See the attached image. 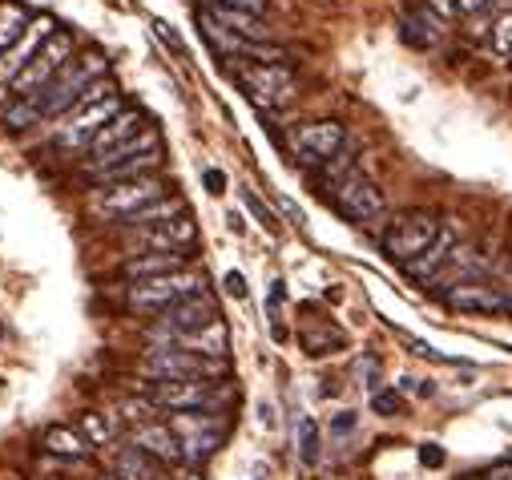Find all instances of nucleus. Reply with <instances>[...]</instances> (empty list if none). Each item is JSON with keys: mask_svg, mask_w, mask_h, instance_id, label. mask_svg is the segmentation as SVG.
Listing matches in <instances>:
<instances>
[{"mask_svg": "<svg viewBox=\"0 0 512 480\" xmlns=\"http://www.w3.org/2000/svg\"><path fill=\"white\" fill-rule=\"evenodd\" d=\"M162 162H166V150H158V154H142V158H125V162H117V166H109V170L89 174L85 182H89V186H109V182L146 178V174H158V170H162Z\"/></svg>", "mask_w": 512, "mask_h": 480, "instance_id": "a878e982", "label": "nucleus"}, {"mask_svg": "<svg viewBox=\"0 0 512 480\" xmlns=\"http://www.w3.org/2000/svg\"><path fill=\"white\" fill-rule=\"evenodd\" d=\"M504 311L512 315V291H504Z\"/></svg>", "mask_w": 512, "mask_h": 480, "instance_id": "49530a36", "label": "nucleus"}, {"mask_svg": "<svg viewBox=\"0 0 512 480\" xmlns=\"http://www.w3.org/2000/svg\"><path fill=\"white\" fill-rule=\"evenodd\" d=\"M404 41L416 45V49H432L440 41V17L428 13V9H416L404 17Z\"/></svg>", "mask_w": 512, "mask_h": 480, "instance_id": "c756f323", "label": "nucleus"}, {"mask_svg": "<svg viewBox=\"0 0 512 480\" xmlns=\"http://www.w3.org/2000/svg\"><path fill=\"white\" fill-rule=\"evenodd\" d=\"M158 150H162V130L150 126V130H142L138 138H130L125 146H117V150H109V154H101V158H85L81 174L89 178V174L109 170V166H117V162H125V158H142V154H158Z\"/></svg>", "mask_w": 512, "mask_h": 480, "instance_id": "4be33fe9", "label": "nucleus"}, {"mask_svg": "<svg viewBox=\"0 0 512 480\" xmlns=\"http://www.w3.org/2000/svg\"><path fill=\"white\" fill-rule=\"evenodd\" d=\"M218 319H222L218 299H214L210 291H202V295H190V299L166 307L162 315H154V323L146 327V339H150V347H166V343H174L178 335L202 331V327H210V323H218Z\"/></svg>", "mask_w": 512, "mask_h": 480, "instance_id": "9d476101", "label": "nucleus"}, {"mask_svg": "<svg viewBox=\"0 0 512 480\" xmlns=\"http://www.w3.org/2000/svg\"><path fill=\"white\" fill-rule=\"evenodd\" d=\"M327 202L335 206L339 218H347L351 226H371L388 214V194L379 190L375 178H367L359 166L347 170L335 186H327Z\"/></svg>", "mask_w": 512, "mask_h": 480, "instance_id": "6e6552de", "label": "nucleus"}, {"mask_svg": "<svg viewBox=\"0 0 512 480\" xmlns=\"http://www.w3.org/2000/svg\"><path fill=\"white\" fill-rule=\"evenodd\" d=\"M484 480H512V460H500V464H492V468L484 472Z\"/></svg>", "mask_w": 512, "mask_h": 480, "instance_id": "a19ab883", "label": "nucleus"}, {"mask_svg": "<svg viewBox=\"0 0 512 480\" xmlns=\"http://www.w3.org/2000/svg\"><path fill=\"white\" fill-rule=\"evenodd\" d=\"M331 432H335V436H347V432H355V412H339V416L331 420Z\"/></svg>", "mask_w": 512, "mask_h": 480, "instance_id": "58836bf2", "label": "nucleus"}, {"mask_svg": "<svg viewBox=\"0 0 512 480\" xmlns=\"http://www.w3.org/2000/svg\"><path fill=\"white\" fill-rule=\"evenodd\" d=\"M452 5H456V13H480L488 0H452Z\"/></svg>", "mask_w": 512, "mask_h": 480, "instance_id": "c03bdc74", "label": "nucleus"}, {"mask_svg": "<svg viewBox=\"0 0 512 480\" xmlns=\"http://www.w3.org/2000/svg\"><path fill=\"white\" fill-rule=\"evenodd\" d=\"M222 29H230L238 41H271V29L263 17H254V13H242V9H226V5H202Z\"/></svg>", "mask_w": 512, "mask_h": 480, "instance_id": "b1692460", "label": "nucleus"}, {"mask_svg": "<svg viewBox=\"0 0 512 480\" xmlns=\"http://www.w3.org/2000/svg\"><path fill=\"white\" fill-rule=\"evenodd\" d=\"M190 267V255H170V251H130L121 259V279L125 283H138V279H154V275H170Z\"/></svg>", "mask_w": 512, "mask_h": 480, "instance_id": "6ab92c4d", "label": "nucleus"}, {"mask_svg": "<svg viewBox=\"0 0 512 480\" xmlns=\"http://www.w3.org/2000/svg\"><path fill=\"white\" fill-rule=\"evenodd\" d=\"M125 109V97L117 89V81H97L65 117L61 126H53V150L61 154H77V150H89V142L113 122V117Z\"/></svg>", "mask_w": 512, "mask_h": 480, "instance_id": "f257e3e1", "label": "nucleus"}, {"mask_svg": "<svg viewBox=\"0 0 512 480\" xmlns=\"http://www.w3.org/2000/svg\"><path fill=\"white\" fill-rule=\"evenodd\" d=\"M206 5H226V9L254 13V17H263V13H267V0H206Z\"/></svg>", "mask_w": 512, "mask_h": 480, "instance_id": "c9c22d12", "label": "nucleus"}, {"mask_svg": "<svg viewBox=\"0 0 512 480\" xmlns=\"http://www.w3.org/2000/svg\"><path fill=\"white\" fill-rule=\"evenodd\" d=\"M291 150H295L299 162L319 170L323 162H331L335 154L347 150V126L335 122V117H315V122H303V126L291 130Z\"/></svg>", "mask_w": 512, "mask_h": 480, "instance_id": "4468645a", "label": "nucleus"}, {"mask_svg": "<svg viewBox=\"0 0 512 480\" xmlns=\"http://www.w3.org/2000/svg\"><path fill=\"white\" fill-rule=\"evenodd\" d=\"M222 287H226V295H234V299H246V279H242L238 271H226Z\"/></svg>", "mask_w": 512, "mask_h": 480, "instance_id": "4c0bfd02", "label": "nucleus"}, {"mask_svg": "<svg viewBox=\"0 0 512 480\" xmlns=\"http://www.w3.org/2000/svg\"><path fill=\"white\" fill-rule=\"evenodd\" d=\"M238 89L259 105V109H279L287 101L299 97V73L291 65H263V61H250V65H238L234 73Z\"/></svg>", "mask_w": 512, "mask_h": 480, "instance_id": "9b49d317", "label": "nucleus"}, {"mask_svg": "<svg viewBox=\"0 0 512 480\" xmlns=\"http://www.w3.org/2000/svg\"><path fill=\"white\" fill-rule=\"evenodd\" d=\"M174 480H206V472H202V468H194V464H178Z\"/></svg>", "mask_w": 512, "mask_h": 480, "instance_id": "37998d69", "label": "nucleus"}, {"mask_svg": "<svg viewBox=\"0 0 512 480\" xmlns=\"http://www.w3.org/2000/svg\"><path fill=\"white\" fill-rule=\"evenodd\" d=\"M138 368L146 380H230V359H210L182 347H150Z\"/></svg>", "mask_w": 512, "mask_h": 480, "instance_id": "1a4fd4ad", "label": "nucleus"}, {"mask_svg": "<svg viewBox=\"0 0 512 480\" xmlns=\"http://www.w3.org/2000/svg\"><path fill=\"white\" fill-rule=\"evenodd\" d=\"M41 122H49V117H45V101H41V89H37V93H25V97H13V101L5 105V113H0V126L13 130V134L33 130V126H41Z\"/></svg>", "mask_w": 512, "mask_h": 480, "instance_id": "bb28decb", "label": "nucleus"}, {"mask_svg": "<svg viewBox=\"0 0 512 480\" xmlns=\"http://www.w3.org/2000/svg\"><path fill=\"white\" fill-rule=\"evenodd\" d=\"M37 444L49 452V456H57V460H89V452H93V444L85 440V432L77 428V424H45L41 428V436H37Z\"/></svg>", "mask_w": 512, "mask_h": 480, "instance_id": "aec40b11", "label": "nucleus"}, {"mask_svg": "<svg viewBox=\"0 0 512 480\" xmlns=\"http://www.w3.org/2000/svg\"><path fill=\"white\" fill-rule=\"evenodd\" d=\"M242 198H246V206H250V210H254V214H259V218H263V222H271V214H267V206H263V202H259V198H254V194H250V190H246V194H242Z\"/></svg>", "mask_w": 512, "mask_h": 480, "instance_id": "a18cd8bd", "label": "nucleus"}, {"mask_svg": "<svg viewBox=\"0 0 512 480\" xmlns=\"http://www.w3.org/2000/svg\"><path fill=\"white\" fill-rule=\"evenodd\" d=\"M440 230H444V222H440L436 210H428V206L400 210L388 226H383V234H379V251H383V259H392V263L408 267L412 259H420V255L436 243Z\"/></svg>", "mask_w": 512, "mask_h": 480, "instance_id": "20e7f679", "label": "nucleus"}, {"mask_svg": "<svg viewBox=\"0 0 512 480\" xmlns=\"http://www.w3.org/2000/svg\"><path fill=\"white\" fill-rule=\"evenodd\" d=\"M488 45H492V53H500V57H512V5L492 21V33H488Z\"/></svg>", "mask_w": 512, "mask_h": 480, "instance_id": "72a5a7b5", "label": "nucleus"}, {"mask_svg": "<svg viewBox=\"0 0 512 480\" xmlns=\"http://www.w3.org/2000/svg\"><path fill=\"white\" fill-rule=\"evenodd\" d=\"M109 77V57L101 49H85L81 57H73L45 89H41V101H45V117L53 122V117H65L97 81Z\"/></svg>", "mask_w": 512, "mask_h": 480, "instance_id": "39448f33", "label": "nucleus"}, {"mask_svg": "<svg viewBox=\"0 0 512 480\" xmlns=\"http://www.w3.org/2000/svg\"><path fill=\"white\" fill-rule=\"evenodd\" d=\"M202 182H206V190H210V194H222L226 174H222V170H206V174H202Z\"/></svg>", "mask_w": 512, "mask_h": 480, "instance_id": "ea45409f", "label": "nucleus"}, {"mask_svg": "<svg viewBox=\"0 0 512 480\" xmlns=\"http://www.w3.org/2000/svg\"><path fill=\"white\" fill-rule=\"evenodd\" d=\"M154 122H150V113L146 109H138V105H125L113 122L89 142V158H101V154H109V150H117V146H125L130 138H138L142 130H150Z\"/></svg>", "mask_w": 512, "mask_h": 480, "instance_id": "f3484780", "label": "nucleus"}, {"mask_svg": "<svg viewBox=\"0 0 512 480\" xmlns=\"http://www.w3.org/2000/svg\"><path fill=\"white\" fill-rule=\"evenodd\" d=\"M174 194V182L158 170V174H146V178H130V182H109V186H89L85 194V214L93 222H105V226H125L138 210H146L150 202Z\"/></svg>", "mask_w": 512, "mask_h": 480, "instance_id": "f03ea898", "label": "nucleus"}, {"mask_svg": "<svg viewBox=\"0 0 512 480\" xmlns=\"http://www.w3.org/2000/svg\"><path fill=\"white\" fill-rule=\"evenodd\" d=\"M428 5L436 9V17H440V21H448V17H460V13H456V5H452V0H428Z\"/></svg>", "mask_w": 512, "mask_h": 480, "instance_id": "79ce46f5", "label": "nucleus"}, {"mask_svg": "<svg viewBox=\"0 0 512 480\" xmlns=\"http://www.w3.org/2000/svg\"><path fill=\"white\" fill-rule=\"evenodd\" d=\"M166 424L182 440V464H194V468H202L230 436L226 412H166Z\"/></svg>", "mask_w": 512, "mask_h": 480, "instance_id": "0eeeda50", "label": "nucleus"}, {"mask_svg": "<svg viewBox=\"0 0 512 480\" xmlns=\"http://www.w3.org/2000/svg\"><path fill=\"white\" fill-rule=\"evenodd\" d=\"M295 444H299V460H303V464H319V456H323V432H319V424H315L311 416L299 420Z\"/></svg>", "mask_w": 512, "mask_h": 480, "instance_id": "473e14b6", "label": "nucleus"}, {"mask_svg": "<svg viewBox=\"0 0 512 480\" xmlns=\"http://www.w3.org/2000/svg\"><path fill=\"white\" fill-rule=\"evenodd\" d=\"M206 291V271L202 267H182L170 275H154V279H138V283H125L121 291V307L130 315H162L166 307L202 295Z\"/></svg>", "mask_w": 512, "mask_h": 480, "instance_id": "7ed1b4c3", "label": "nucleus"}, {"mask_svg": "<svg viewBox=\"0 0 512 480\" xmlns=\"http://www.w3.org/2000/svg\"><path fill=\"white\" fill-rule=\"evenodd\" d=\"M371 408H375V416H400L404 412V396L396 388H379L371 396Z\"/></svg>", "mask_w": 512, "mask_h": 480, "instance_id": "f704fd0d", "label": "nucleus"}, {"mask_svg": "<svg viewBox=\"0 0 512 480\" xmlns=\"http://www.w3.org/2000/svg\"><path fill=\"white\" fill-rule=\"evenodd\" d=\"M166 347L198 351V355H210V359H230V331H226V323L218 319V323H210V327H202V331H186V335H178V339L166 343Z\"/></svg>", "mask_w": 512, "mask_h": 480, "instance_id": "5701e85b", "label": "nucleus"}, {"mask_svg": "<svg viewBox=\"0 0 512 480\" xmlns=\"http://www.w3.org/2000/svg\"><path fill=\"white\" fill-rule=\"evenodd\" d=\"M299 343H303V351H307L311 359H323V355L343 351V347H347V335H343L339 327H331V323H315V327H303V331H299Z\"/></svg>", "mask_w": 512, "mask_h": 480, "instance_id": "c85d7f7f", "label": "nucleus"}, {"mask_svg": "<svg viewBox=\"0 0 512 480\" xmlns=\"http://www.w3.org/2000/svg\"><path fill=\"white\" fill-rule=\"evenodd\" d=\"M440 299H444L448 311H460V315H500V311H504V291H500L492 279L456 283V287H448Z\"/></svg>", "mask_w": 512, "mask_h": 480, "instance_id": "2eb2a0df", "label": "nucleus"}, {"mask_svg": "<svg viewBox=\"0 0 512 480\" xmlns=\"http://www.w3.org/2000/svg\"><path fill=\"white\" fill-rule=\"evenodd\" d=\"M33 25V13L21 0H0V53H9Z\"/></svg>", "mask_w": 512, "mask_h": 480, "instance_id": "cd10ccee", "label": "nucleus"}, {"mask_svg": "<svg viewBox=\"0 0 512 480\" xmlns=\"http://www.w3.org/2000/svg\"><path fill=\"white\" fill-rule=\"evenodd\" d=\"M93 480H117V476H93Z\"/></svg>", "mask_w": 512, "mask_h": 480, "instance_id": "de8ad7c7", "label": "nucleus"}, {"mask_svg": "<svg viewBox=\"0 0 512 480\" xmlns=\"http://www.w3.org/2000/svg\"><path fill=\"white\" fill-rule=\"evenodd\" d=\"M125 247L130 251H170V255H194L198 247V222L194 214H178L170 222L158 226H142V230H125Z\"/></svg>", "mask_w": 512, "mask_h": 480, "instance_id": "ddd939ff", "label": "nucleus"}, {"mask_svg": "<svg viewBox=\"0 0 512 480\" xmlns=\"http://www.w3.org/2000/svg\"><path fill=\"white\" fill-rule=\"evenodd\" d=\"M113 476L117 480H166V464H158L150 452L130 444V448H121L113 456Z\"/></svg>", "mask_w": 512, "mask_h": 480, "instance_id": "393cba45", "label": "nucleus"}, {"mask_svg": "<svg viewBox=\"0 0 512 480\" xmlns=\"http://www.w3.org/2000/svg\"><path fill=\"white\" fill-rule=\"evenodd\" d=\"M456 247H460V243H456V230H452V226H444L436 243H432V247H428L420 259H412V263L404 267V275L428 287V283H432V279H436V275L448 267V259H452V251H456Z\"/></svg>", "mask_w": 512, "mask_h": 480, "instance_id": "412c9836", "label": "nucleus"}, {"mask_svg": "<svg viewBox=\"0 0 512 480\" xmlns=\"http://www.w3.org/2000/svg\"><path fill=\"white\" fill-rule=\"evenodd\" d=\"M57 29H61V25H57V17H49V13H45V17H33L29 33H25L9 53H0V81L13 85V81L21 77V69L33 61V53H37V49L57 33Z\"/></svg>", "mask_w": 512, "mask_h": 480, "instance_id": "dca6fc26", "label": "nucleus"}, {"mask_svg": "<svg viewBox=\"0 0 512 480\" xmlns=\"http://www.w3.org/2000/svg\"><path fill=\"white\" fill-rule=\"evenodd\" d=\"M73 49H77V33H69V29H57L37 53H33V61L21 69V77L9 85V93L13 97H25V93H37V89H45L69 61H73Z\"/></svg>", "mask_w": 512, "mask_h": 480, "instance_id": "f8f14e48", "label": "nucleus"}, {"mask_svg": "<svg viewBox=\"0 0 512 480\" xmlns=\"http://www.w3.org/2000/svg\"><path fill=\"white\" fill-rule=\"evenodd\" d=\"M77 428L85 432V440H89L93 448H105V444H117V436H121V428H117V420H113V416H105V412H81V420H77Z\"/></svg>", "mask_w": 512, "mask_h": 480, "instance_id": "2f4dec72", "label": "nucleus"}, {"mask_svg": "<svg viewBox=\"0 0 512 480\" xmlns=\"http://www.w3.org/2000/svg\"><path fill=\"white\" fill-rule=\"evenodd\" d=\"M420 464L424 468H444V448L440 444H420Z\"/></svg>", "mask_w": 512, "mask_h": 480, "instance_id": "e433bc0d", "label": "nucleus"}, {"mask_svg": "<svg viewBox=\"0 0 512 480\" xmlns=\"http://www.w3.org/2000/svg\"><path fill=\"white\" fill-rule=\"evenodd\" d=\"M234 388L226 380H150L146 400L166 412H226Z\"/></svg>", "mask_w": 512, "mask_h": 480, "instance_id": "423d86ee", "label": "nucleus"}, {"mask_svg": "<svg viewBox=\"0 0 512 480\" xmlns=\"http://www.w3.org/2000/svg\"><path fill=\"white\" fill-rule=\"evenodd\" d=\"M130 444H138L142 452H150V456H154L158 464H166V468H178V464H182V440L170 432V424H166V420L134 424Z\"/></svg>", "mask_w": 512, "mask_h": 480, "instance_id": "a211bd4d", "label": "nucleus"}, {"mask_svg": "<svg viewBox=\"0 0 512 480\" xmlns=\"http://www.w3.org/2000/svg\"><path fill=\"white\" fill-rule=\"evenodd\" d=\"M178 214H186V198H178V194H166V198H158V202H150L146 210H138L130 222H125V230H142V226H158V222H170V218H178Z\"/></svg>", "mask_w": 512, "mask_h": 480, "instance_id": "7c9ffc66", "label": "nucleus"}]
</instances>
